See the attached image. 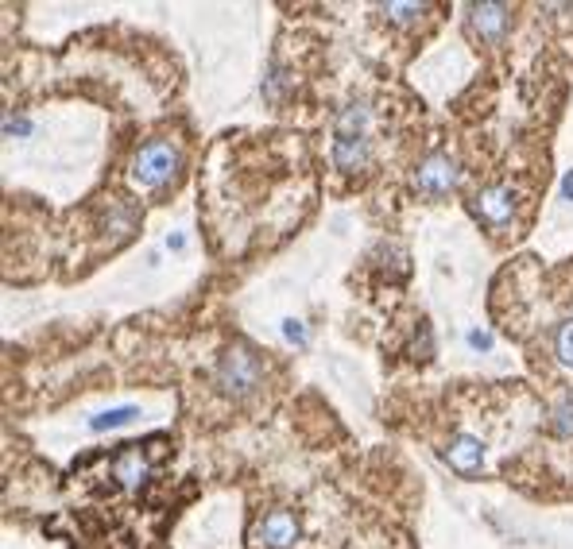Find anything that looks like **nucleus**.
Masks as SVG:
<instances>
[{
  "label": "nucleus",
  "mask_w": 573,
  "mask_h": 549,
  "mask_svg": "<svg viewBox=\"0 0 573 549\" xmlns=\"http://www.w3.org/2000/svg\"><path fill=\"white\" fill-rule=\"evenodd\" d=\"M259 383H264V364H259V356L249 345H229L225 352H221V360L214 368V387L221 391V395L241 402V399L256 395Z\"/></svg>",
  "instance_id": "1"
},
{
  "label": "nucleus",
  "mask_w": 573,
  "mask_h": 549,
  "mask_svg": "<svg viewBox=\"0 0 573 549\" xmlns=\"http://www.w3.org/2000/svg\"><path fill=\"white\" fill-rule=\"evenodd\" d=\"M128 175H132V182L143 190H167V186H175L182 175V151L171 140H148L143 148H136Z\"/></svg>",
  "instance_id": "2"
},
{
  "label": "nucleus",
  "mask_w": 573,
  "mask_h": 549,
  "mask_svg": "<svg viewBox=\"0 0 573 549\" xmlns=\"http://www.w3.org/2000/svg\"><path fill=\"white\" fill-rule=\"evenodd\" d=\"M411 186H414V194H423V198H446V194L461 186V166L450 151H430V155H423V163L414 166Z\"/></svg>",
  "instance_id": "3"
},
{
  "label": "nucleus",
  "mask_w": 573,
  "mask_h": 549,
  "mask_svg": "<svg viewBox=\"0 0 573 549\" xmlns=\"http://www.w3.org/2000/svg\"><path fill=\"white\" fill-rule=\"evenodd\" d=\"M468 32L485 43H504L507 32H512V8L496 4V0H485V4H468L465 8Z\"/></svg>",
  "instance_id": "4"
},
{
  "label": "nucleus",
  "mask_w": 573,
  "mask_h": 549,
  "mask_svg": "<svg viewBox=\"0 0 573 549\" xmlns=\"http://www.w3.org/2000/svg\"><path fill=\"white\" fill-rule=\"evenodd\" d=\"M473 213L485 220L492 232H504L515 220V194H512V186H485L473 198Z\"/></svg>",
  "instance_id": "5"
},
{
  "label": "nucleus",
  "mask_w": 573,
  "mask_h": 549,
  "mask_svg": "<svg viewBox=\"0 0 573 549\" xmlns=\"http://www.w3.org/2000/svg\"><path fill=\"white\" fill-rule=\"evenodd\" d=\"M330 159L337 171H345V175L364 171V166L372 163V136L368 132H333Z\"/></svg>",
  "instance_id": "6"
},
{
  "label": "nucleus",
  "mask_w": 573,
  "mask_h": 549,
  "mask_svg": "<svg viewBox=\"0 0 573 549\" xmlns=\"http://www.w3.org/2000/svg\"><path fill=\"white\" fill-rule=\"evenodd\" d=\"M298 518L291 511H268L264 518L256 522V530H252V538L256 545H264V549H291L298 542Z\"/></svg>",
  "instance_id": "7"
},
{
  "label": "nucleus",
  "mask_w": 573,
  "mask_h": 549,
  "mask_svg": "<svg viewBox=\"0 0 573 549\" xmlns=\"http://www.w3.org/2000/svg\"><path fill=\"white\" fill-rule=\"evenodd\" d=\"M446 461L453 472L473 476V472H480V461H485V446H480V437H473V434H458L446 449Z\"/></svg>",
  "instance_id": "8"
},
{
  "label": "nucleus",
  "mask_w": 573,
  "mask_h": 549,
  "mask_svg": "<svg viewBox=\"0 0 573 549\" xmlns=\"http://www.w3.org/2000/svg\"><path fill=\"white\" fill-rule=\"evenodd\" d=\"M148 472H151V464H148V456H143V449H121L116 453V461H113V476L124 483L128 491H140L143 483H148Z\"/></svg>",
  "instance_id": "9"
},
{
  "label": "nucleus",
  "mask_w": 573,
  "mask_h": 549,
  "mask_svg": "<svg viewBox=\"0 0 573 549\" xmlns=\"http://www.w3.org/2000/svg\"><path fill=\"white\" fill-rule=\"evenodd\" d=\"M372 128V104L368 101H349L333 116V132H368Z\"/></svg>",
  "instance_id": "10"
},
{
  "label": "nucleus",
  "mask_w": 573,
  "mask_h": 549,
  "mask_svg": "<svg viewBox=\"0 0 573 549\" xmlns=\"http://www.w3.org/2000/svg\"><path fill=\"white\" fill-rule=\"evenodd\" d=\"M140 418V410L136 407H113V410H105V414H97V418H89V429H116V426H128V422H136Z\"/></svg>",
  "instance_id": "11"
},
{
  "label": "nucleus",
  "mask_w": 573,
  "mask_h": 549,
  "mask_svg": "<svg viewBox=\"0 0 573 549\" xmlns=\"http://www.w3.org/2000/svg\"><path fill=\"white\" fill-rule=\"evenodd\" d=\"M380 12L387 23H414V20H423L426 4H384Z\"/></svg>",
  "instance_id": "12"
},
{
  "label": "nucleus",
  "mask_w": 573,
  "mask_h": 549,
  "mask_svg": "<svg viewBox=\"0 0 573 549\" xmlns=\"http://www.w3.org/2000/svg\"><path fill=\"white\" fill-rule=\"evenodd\" d=\"M550 426H554V434H558V437H573V399H569V395L554 407Z\"/></svg>",
  "instance_id": "13"
},
{
  "label": "nucleus",
  "mask_w": 573,
  "mask_h": 549,
  "mask_svg": "<svg viewBox=\"0 0 573 549\" xmlns=\"http://www.w3.org/2000/svg\"><path fill=\"white\" fill-rule=\"evenodd\" d=\"M554 352H558V360H562L566 368H573V321H562V325H558V333H554Z\"/></svg>",
  "instance_id": "14"
},
{
  "label": "nucleus",
  "mask_w": 573,
  "mask_h": 549,
  "mask_svg": "<svg viewBox=\"0 0 573 549\" xmlns=\"http://www.w3.org/2000/svg\"><path fill=\"white\" fill-rule=\"evenodd\" d=\"M5 132L8 136H28L32 132V121H28V116H5Z\"/></svg>",
  "instance_id": "15"
},
{
  "label": "nucleus",
  "mask_w": 573,
  "mask_h": 549,
  "mask_svg": "<svg viewBox=\"0 0 573 549\" xmlns=\"http://www.w3.org/2000/svg\"><path fill=\"white\" fill-rule=\"evenodd\" d=\"M283 337H286V341H295V345H306V329L298 321H283Z\"/></svg>",
  "instance_id": "16"
},
{
  "label": "nucleus",
  "mask_w": 573,
  "mask_h": 549,
  "mask_svg": "<svg viewBox=\"0 0 573 549\" xmlns=\"http://www.w3.org/2000/svg\"><path fill=\"white\" fill-rule=\"evenodd\" d=\"M468 348L488 352V348H492V333H480V329H473V333H468Z\"/></svg>",
  "instance_id": "17"
},
{
  "label": "nucleus",
  "mask_w": 573,
  "mask_h": 549,
  "mask_svg": "<svg viewBox=\"0 0 573 549\" xmlns=\"http://www.w3.org/2000/svg\"><path fill=\"white\" fill-rule=\"evenodd\" d=\"M562 198H566V202H573V171L562 178Z\"/></svg>",
  "instance_id": "18"
},
{
  "label": "nucleus",
  "mask_w": 573,
  "mask_h": 549,
  "mask_svg": "<svg viewBox=\"0 0 573 549\" xmlns=\"http://www.w3.org/2000/svg\"><path fill=\"white\" fill-rule=\"evenodd\" d=\"M167 248H175V252H178V248H186V237H171V240H167Z\"/></svg>",
  "instance_id": "19"
}]
</instances>
